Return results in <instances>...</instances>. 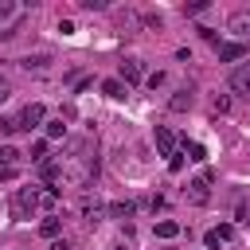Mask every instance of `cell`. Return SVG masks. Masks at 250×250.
<instances>
[{
	"label": "cell",
	"mask_w": 250,
	"mask_h": 250,
	"mask_svg": "<svg viewBox=\"0 0 250 250\" xmlns=\"http://www.w3.org/2000/svg\"><path fill=\"white\" fill-rule=\"evenodd\" d=\"M39 203H43V191H35V188H16V191H12L8 211H12V219H16V223H27V219L39 211Z\"/></svg>",
	"instance_id": "obj_1"
},
{
	"label": "cell",
	"mask_w": 250,
	"mask_h": 250,
	"mask_svg": "<svg viewBox=\"0 0 250 250\" xmlns=\"http://www.w3.org/2000/svg\"><path fill=\"white\" fill-rule=\"evenodd\" d=\"M211 180H215V172L207 168L203 176H195V180H188V199L195 203V207H203L207 199H211Z\"/></svg>",
	"instance_id": "obj_2"
},
{
	"label": "cell",
	"mask_w": 250,
	"mask_h": 250,
	"mask_svg": "<svg viewBox=\"0 0 250 250\" xmlns=\"http://www.w3.org/2000/svg\"><path fill=\"white\" fill-rule=\"evenodd\" d=\"M43 117H47V109L39 105V102H31V105H23V113L16 117V129H35V125H43Z\"/></svg>",
	"instance_id": "obj_3"
},
{
	"label": "cell",
	"mask_w": 250,
	"mask_h": 250,
	"mask_svg": "<svg viewBox=\"0 0 250 250\" xmlns=\"http://www.w3.org/2000/svg\"><path fill=\"white\" fill-rule=\"evenodd\" d=\"M152 141H156V152H160V156H168V160H172V156H180V152H176V133H172V129L156 125Z\"/></svg>",
	"instance_id": "obj_4"
},
{
	"label": "cell",
	"mask_w": 250,
	"mask_h": 250,
	"mask_svg": "<svg viewBox=\"0 0 250 250\" xmlns=\"http://www.w3.org/2000/svg\"><path fill=\"white\" fill-rule=\"evenodd\" d=\"M230 90L234 94H250V62H242V66L230 70Z\"/></svg>",
	"instance_id": "obj_5"
},
{
	"label": "cell",
	"mask_w": 250,
	"mask_h": 250,
	"mask_svg": "<svg viewBox=\"0 0 250 250\" xmlns=\"http://www.w3.org/2000/svg\"><path fill=\"white\" fill-rule=\"evenodd\" d=\"M227 31H234L238 39H246V35H250V12H234V16L227 20Z\"/></svg>",
	"instance_id": "obj_6"
},
{
	"label": "cell",
	"mask_w": 250,
	"mask_h": 250,
	"mask_svg": "<svg viewBox=\"0 0 250 250\" xmlns=\"http://www.w3.org/2000/svg\"><path fill=\"white\" fill-rule=\"evenodd\" d=\"M246 55V43H219V62H234Z\"/></svg>",
	"instance_id": "obj_7"
},
{
	"label": "cell",
	"mask_w": 250,
	"mask_h": 250,
	"mask_svg": "<svg viewBox=\"0 0 250 250\" xmlns=\"http://www.w3.org/2000/svg\"><path fill=\"white\" fill-rule=\"evenodd\" d=\"M105 211H109V219H133L137 203H133V199H117V203H109Z\"/></svg>",
	"instance_id": "obj_8"
},
{
	"label": "cell",
	"mask_w": 250,
	"mask_h": 250,
	"mask_svg": "<svg viewBox=\"0 0 250 250\" xmlns=\"http://www.w3.org/2000/svg\"><path fill=\"white\" fill-rule=\"evenodd\" d=\"M121 82H125V86L141 82V62H137V59H125V62H121Z\"/></svg>",
	"instance_id": "obj_9"
},
{
	"label": "cell",
	"mask_w": 250,
	"mask_h": 250,
	"mask_svg": "<svg viewBox=\"0 0 250 250\" xmlns=\"http://www.w3.org/2000/svg\"><path fill=\"white\" fill-rule=\"evenodd\" d=\"M227 238H230V227L223 223V227H215V230H207V238H203V242H207V250H219V246H223Z\"/></svg>",
	"instance_id": "obj_10"
},
{
	"label": "cell",
	"mask_w": 250,
	"mask_h": 250,
	"mask_svg": "<svg viewBox=\"0 0 250 250\" xmlns=\"http://www.w3.org/2000/svg\"><path fill=\"white\" fill-rule=\"evenodd\" d=\"M102 94L113 98V102H121V98H125V82H121V78H105V82H102Z\"/></svg>",
	"instance_id": "obj_11"
},
{
	"label": "cell",
	"mask_w": 250,
	"mask_h": 250,
	"mask_svg": "<svg viewBox=\"0 0 250 250\" xmlns=\"http://www.w3.org/2000/svg\"><path fill=\"white\" fill-rule=\"evenodd\" d=\"M82 219H86V223H98V219H102V207H98V199L82 195Z\"/></svg>",
	"instance_id": "obj_12"
},
{
	"label": "cell",
	"mask_w": 250,
	"mask_h": 250,
	"mask_svg": "<svg viewBox=\"0 0 250 250\" xmlns=\"http://www.w3.org/2000/svg\"><path fill=\"white\" fill-rule=\"evenodd\" d=\"M188 105H191V94H188V90H176V94H172V102H168V109H172V113H184Z\"/></svg>",
	"instance_id": "obj_13"
},
{
	"label": "cell",
	"mask_w": 250,
	"mask_h": 250,
	"mask_svg": "<svg viewBox=\"0 0 250 250\" xmlns=\"http://www.w3.org/2000/svg\"><path fill=\"white\" fill-rule=\"evenodd\" d=\"M39 176H43L47 184H55V180L62 176V164H55V160H43V164H39Z\"/></svg>",
	"instance_id": "obj_14"
},
{
	"label": "cell",
	"mask_w": 250,
	"mask_h": 250,
	"mask_svg": "<svg viewBox=\"0 0 250 250\" xmlns=\"http://www.w3.org/2000/svg\"><path fill=\"white\" fill-rule=\"evenodd\" d=\"M59 230H62V219H43V223H39V234L51 238V242L59 238Z\"/></svg>",
	"instance_id": "obj_15"
},
{
	"label": "cell",
	"mask_w": 250,
	"mask_h": 250,
	"mask_svg": "<svg viewBox=\"0 0 250 250\" xmlns=\"http://www.w3.org/2000/svg\"><path fill=\"white\" fill-rule=\"evenodd\" d=\"M176 234H180V223H172V219L156 223V238H176Z\"/></svg>",
	"instance_id": "obj_16"
},
{
	"label": "cell",
	"mask_w": 250,
	"mask_h": 250,
	"mask_svg": "<svg viewBox=\"0 0 250 250\" xmlns=\"http://www.w3.org/2000/svg\"><path fill=\"white\" fill-rule=\"evenodd\" d=\"M16 160H20V152L12 145H0V168H16Z\"/></svg>",
	"instance_id": "obj_17"
},
{
	"label": "cell",
	"mask_w": 250,
	"mask_h": 250,
	"mask_svg": "<svg viewBox=\"0 0 250 250\" xmlns=\"http://www.w3.org/2000/svg\"><path fill=\"white\" fill-rule=\"evenodd\" d=\"M31 160H39V164L47 160V141H35V145H31Z\"/></svg>",
	"instance_id": "obj_18"
},
{
	"label": "cell",
	"mask_w": 250,
	"mask_h": 250,
	"mask_svg": "<svg viewBox=\"0 0 250 250\" xmlns=\"http://www.w3.org/2000/svg\"><path fill=\"white\" fill-rule=\"evenodd\" d=\"M66 133V125H62V117L59 121H47V137H62Z\"/></svg>",
	"instance_id": "obj_19"
},
{
	"label": "cell",
	"mask_w": 250,
	"mask_h": 250,
	"mask_svg": "<svg viewBox=\"0 0 250 250\" xmlns=\"http://www.w3.org/2000/svg\"><path fill=\"white\" fill-rule=\"evenodd\" d=\"M188 152H191V156H188V160H207V148H203V145H195V141H191V145H188Z\"/></svg>",
	"instance_id": "obj_20"
},
{
	"label": "cell",
	"mask_w": 250,
	"mask_h": 250,
	"mask_svg": "<svg viewBox=\"0 0 250 250\" xmlns=\"http://www.w3.org/2000/svg\"><path fill=\"white\" fill-rule=\"evenodd\" d=\"M16 133V117H0V137H12Z\"/></svg>",
	"instance_id": "obj_21"
},
{
	"label": "cell",
	"mask_w": 250,
	"mask_h": 250,
	"mask_svg": "<svg viewBox=\"0 0 250 250\" xmlns=\"http://www.w3.org/2000/svg\"><path fill=\"white\" fill-rule=\"evenodd\" d=\"M199 12H207V0H195V4L184 8V16H199Z\"/></svg>",
	"instance_id": "obj_22"
},
{
	"label": "cell",
	"mask_w": 250,
	"mask_h": 250,
	"mask_svg": "<svg viewBox=\"0 0 250 250\" xmlns=\"http://www.w3.org/2000/svg\"><path fill=\"white\" fill-rule=\"evenodd\" d=\"M78 4H82V8H86V12H98V8H105V4H102V0H78Z\"/></svg>",
	"instance_id": "obj_23"
},
{
	"label": "cell",
	"mask_w": 250,
	"mask_h": 250,
	"mask_svg": "<svg viewBox=\"0 0 250 250\" xmlns=\"http://www.w3.org/2000/svg\"><path fill=\"white\" fill-rule=\"evenodd\" d=\"M8 180H16V168H0V184H8Z\"/></svg>",
	"instance_id": "obj_24"
},
{
	"label": "cell",
	"mask_w": 250,
	"mask_h": 250,
	"mask_svg": "<svg viewBox=\"0 0 250 250\" xmlns=\"http://www.w3.org/2000/svg\"><path fill=\"white\" fill-rule=\"evenodd\" d=\"M51 250H74V246H70L66 238H55V242H51Z\"/></svg>",
	"instance_id": "obj_25"
},
{
	"label": "cell",
	"mask_w": 250,
	"mask_h": 250,
	"mask_svg": "<svg viewBox=\"0 0 250 250\" xmlns=\"http://www.w3.org/2000/svg\"><path fill=\"white\" fill-rule=\"evenodd\" d=\"M8 94H12V86H8V78H4V74H0V102H4V98H8Z\"/></svg>",
	"instance_id": "obj_26"
},
{
	"label": "cell",
	"mask_w": 250,
	"mask_h": 250,
	"mask_svg": "<svg viewBox=\"0 0 250 250\" xmlns=\"http://www.w3.org/2000/svg\"><path fill=\"white\" fill-rule=\"evenodd\" d=\"M8 12H12V4H8V0H0V16H8Z\"/></svg>",
	"instance_id": "obj_27"
},
{
	"label": "cell",
	"mask_w": 250,
	"mask_h": 250,
	"mask_svg": "<svg viewBox=\"0 0 250 250\" xmlns=\"http://www.w3.org/2000/svg\"><path fill=\"white\" fill-rule=\"evenodd\" d=\"M109 250H125V246H109Z\"/></svg>",
	"instance_id": "obj_28"
}]
</instances>
